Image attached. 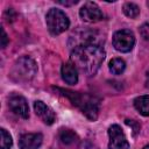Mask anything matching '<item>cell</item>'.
I'll return each instance as SVG.
<instances>
[{"mask_svg":"<svg viewBox=\"0 0 149 149\" xmlns=\"http://www.w3.org/2000/svg\"><path fill=\"white\" fill-rule=\"evenodd\" d=\"M106 52L100 44H83L72 49L70 62L86 76H93L105 59Z\"/></svg>","mask_w":149,"mask_h":149,"instance_id":"obj_1","label":"cell"},{"mask_svg":"<svg viewBox=\"0 0 149 149\" xmlns=\"http://www.w3.org/2000/svg\"><path fill=\"white\" fill-rule=\"evenodd\" d=\"M57 91L62 92L63 95H65L74 106L79 107L83 114L91 121H95L98 119L99 114V100L94 97H91L88 94H83L79 92H73L70 90L64 88H57Z\"/></svg>","mask_w":149,"mask_h":149,"instance_id":"obj_2","label":"cell"},{"mask_svg":"<svg viewBox=\"0 0 149 149\" xmlns=\"http://www.w3.org/2000/svg\"><path fill=\"white\" fill-rule=\"evenodd\" d=\"M37 71V65L29 56H22L13 64L9 77L16 83H27L31 80Z\"/></svg>","mask_w":149,"mask_h":149,"instance_id":"obj_3","label":"cell"},{"mask_svg":"<svg viewBox=\"0 0 149 149\" xmlns=\"http://www.w3.org/2000/svg\"><path fill=\"white\" fill-rule=\"evenodd\" d=\"M48 30L51 35H59L70 27V20L66 14L58 8H50L45 16Z\"/></svg>","mask_w":149,"mask_h":149,"instance_id":"obj_4","label":"cell"},{"mask_svg":"<svg viewBox=\"0 0 149 149\" xmlns=\"http://www.w3.org/2000/svg\"><path fill=\"white\" fill-rule=\"evenodd\" d=\"M113 45L120 52H129L135 45V36L128 29L118 30L113 35Z\"/></svg>","mask_w":149,"mask_h":149,"instance_id":"obj_5","label":"cell"},{"mask_svg":"<svg viewBox=\"0 0 149 149\" xmlns=\"http://www.w3.org/2000/svg\"><path fill=\"white\" fill-rule=\"evenodd\" d=\"M108 136H109L108 149H128L129 148L127 137L119 125H112L108 128Z\"/></svg>","mask_w":149,"mask_h":149,"instance_id":"obj_6","label":"cell"},{"mask_svg":"<svg viewBox=\"0 0 149 149\" xmlns=\"http://www.w3.org/2000/svg\"><path fill=\"white\" fill-rule=\"evenodd\" d=\"M79 15H80L83 21L90 22V23L98 22V21H101L104 19V14L100 10L99 6L92 1L85 2L81 6V8L79 9Z\"/></svg>","mask_w":149,"mask_h":149,"instance_id":"obj_7","label":"cell"},{"mask_svg":"<svg viewBox=\"0 0 149 149\" xmlns=\"http://www.w3.org/2000/svg\"><path fill=\"white\" fill-rule=\"evenodd\" d=\"M8 106L12 109V112L19 115L20 118L22 119L29 118V107L24 97L20 94H12L8 99Z\"/></svg>","mask_w":149,"mask_h":149,"instance_id":"obj_8","label":"cell"},{"mask_svg":"<svg viewBox=\"0 0 149 149\" xmlns=\"http://www.w3.org/2000/svg\"><path fill=\"white\" fill-rule=\"evenodd\" d=\"M43 136L41 133H28L21 135L19 140L20 149H38L42 144Z\"/></svg>","mask_w":149,"mask_h":149,"instance_id":"obj_9","label":"cell"},{"mask_svg":"<svg viewBox=\"0 0 149 149\" xmlns=\"http://www.w3.org/2000/svg\"><path fill=\"white\" fill-rule=\"evenodd\" d=\"M34 109H35V113L36 115L40 116V119L47 123V125H52L56 120V115L54 113V111L48 106L45 105L43 101L41 100H36L34 102Z\"/></svg>","mask_w":149,"mask_h":149,"instance_id":"obj_10","label":"cell"},{"mask_svg":"<svg viewBox=\"0 0 149 149\" xmlns=\"http://www.w3.org/2000/svg\"><path fill=\"white\" fill-rule=\"evenodd\" d=\"M61 73H62L63 80L66 84H69V85L77 84V81H78V70L71 62H68V63L62 65Z\"/></svg>","mask_w":149,"mask_h":149,"instance_id":"obj_11","label":"cell"},{"mask_svg":"<svg viewBox=\"0 0 149 149\" xmlns=\"http://www.w3.org/2000/svg\"><path fill=\"white\" fill-rule=\"evenodd\" d=\"M134 107L141 115L149 116V95H140L135 98Z\"/></svg>","mask_w":149,"mask_h":149,"instance_id":"obj_12","label":"cell"},{"mask_svg":"<svg viewBox=\"0 0 149 149\" xmlns=\"http://www.w3.org/2000/svg\"><path fill=\"white\" fill-rule=\"evenodd\" d=\"M58 137H59V141L65 144V146H70V144H73L77 140H78V136L77 134L71 130V129H68V128H63L59 130V134H58Z\"/></svg>","mask_w":149,"mask_h":149,"instance_id":"obj_13","label":"cell"},{"mask_svg":"<svg viewBox=\"0 0 149 149\" xmlns=\"http://www.w3.org/2000/svg\"><path fill=\"white\" fill-rule=\"evenodd\" d=\"M109 71L113 74H121L126 69V63L121 58H113L108 64Z\"/></svg>","mask_w":149,"mask_h":149,"instance_id":"obj_14","label":"cell"},{"mask_svg":"<svg viewBox=\"0 0 149 149\" xmlns=\"http://www.w3.org/2000/svg\"><path fill=\"white\" fill-rule=\"evenodd\" d=\"M122 9H123L125 15L128 16V17H130V19H135V17H137V15L140 14V8H139V6H137L136 3H134V2H126V3L123 5Z\"/></svg>","mask_w":149,"mask_h":149,"instance_id":"obj_15","label":"cell"},{"mask_svg":"<svg viewBox=\"0 0 149 149\" xmlns=\"http://www.w3.org/2000/svg\"><path fill=\"white\" fill-rule=\"evenodd\" d=\"M0 133H1V147L0 148L1 149H10V147L13 144V140H12L10 134L5 128H1Z\"/></svg>","mask_w":149,"mask_h":149,"instance_id":"obj_16","label":"cell"},{"mask_svg":"<svg viewBox=\"0 0 149 149\" xmlns=\"http://www.w3.org/2000/svg\"><path fill=\"white\" fill-rule=\"evenodd\" d=\"M140 34L144 40H149V23H143L140 27Z\"/></svg>","mask_w":149,"mask_h":149,"instance_id":"obj_17","label":"cell"},{"mask_svg":"<svg viewBox=\"0 0 149 149\" xmlns=\"http://www.w3.org/2000/svg\"><path fill=\"white\" fill-rule=\"evenodd\" d=\"M126 123L128 125V126H130L132 128H133V133H134V136L140 132V125L136 122V121H134V120H126Z\"/></svg>","mask_w":149,"mask_h":149,"instance_id":"obj_18","label":"cell"},{"mask_svg":"<svg viewBox=\"0 0 149 149\" xmlns=\"http://www.w3.org/2000/svg\"><path fill=\"white\" fill-rule=\"evenodd\" d=\"M8 42H9L8 36H7L6 31H5V29L2 28V29H1V48H2V49H3V48H6V47H7V44H8Z\"/></svg>","mask_w":149,"mask_h":149,"instance_id":"obj_19","label":"cell"},{"mask_svg":"<svg viewBox=\"0 0 149 149\" xmlns=\"http://www.w3.org/2000/svg\"><path fill=\"white\" fill-rule=\"evenodd\" d=\"M79 149H98V148L95 147V144H93V143L90 142V141H83V142L80 143Z\"/></svg>","mask_w":149,"mask_h":149,"instance_id":"obj_20","label":"cell"},{"mask_svg":"<svg viewBox=\"0 0 149 149\" xmlns=\"http://www.w3.org/2000/svg\"><path fill=\"white\" fill-rule=\"evenodd\" d=\"M78 1H58V3L63 5V6H71L73 3H77Z\"/></svg>","mask_w":149,"mask_h":149,"instance_id":"obj_21","label":"cell"},{"mask_svg":"<svg viewBox=\"0 0 149 149\" xmlns=\"http://www.w3.org/2000/svg\"><path fill=\"white\" fill-rule=\"evenodd\" d=\"M142 149H149V144H147V146H144Z\"/></svg>","mask_w":149,"mask_h":149,"instance_id":"obj_22","label":"cell"}]
</instances>
